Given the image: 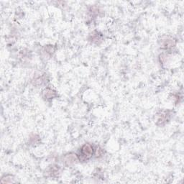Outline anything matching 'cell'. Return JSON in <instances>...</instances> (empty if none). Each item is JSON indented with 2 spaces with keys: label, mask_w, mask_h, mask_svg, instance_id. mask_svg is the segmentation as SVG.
<instances>
[{
  "label": "cell",
  "mask_w": 184,
  "mask_h": 184,
  "mask_svg": "<svg viewBox=\"0 0 184 184\" xmlns=\"http://www.w3.org/2000/svg\"><path fill=\"white\" fill-rule=\"evenodd\" d=\"M76 160V155H72V154H70V155H68L65 157V161L67 165H71L72 163H74L75 161Z\"/></svg>",
  "instance_id": "3"
},
{
  "label": "cell",
  "mask_w": 184,
  "mask_h": 184,
  "mask_svg": "<svg viewBox=\"0 0 184 184\" xmlns=\"http://www.w3.org/2000/svg\"><path fill=\"white\" fill-rule=\"evenodd\" d=\"M42 92H43L42 93L43 97L47 99H53L56 96V92L50 89H45Z\"/></svg>",
  "instance_id": "2"
},
{
  "label": "cell",
  "mask_w": 184,
  "mask_h": 184,
  "mask_svg": "<svg viewBox=\"0 0 184 184\" xmlns=\"http://www.w3.org/2000/svg\"><path fill=\"white\" fill-rule=\"evenodd\" d=\"M94 149L93 148L91 145L90 144H85L84 145H83L81 149V159L85 160L90 159L93 155H94Z\"/></svg>",
  "instance_id": "1"
}]
</instances>
